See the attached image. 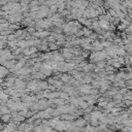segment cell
Listing matches in <instances>:
<instances>
[{"label": "cell", "instance_id": "2", "mask_svg": "<svg viewBox=\"0 0 132 132\" xmlns=\"http://www.w3.org/2000/svg\"><path fill=\"white\" fill-rule=\"evenodd\" d=\"M2 120L5 121V122H8V120H9V116H8V114H3Z\"/></svg>", "mask_w": 132, "mask_h": 132}, {"label": "cell", "instance_id": "1", "mask_svg": "<svg viewBox=\"0 0 132 132\" xmlns=\"http://www.w3.org/2000/svg\"><path fill=\"white\" fill-rule=\"evenodd\" d=\"M0 110L3 112V113H8V109L7 108H5L4 106H2V107H0Z\"/></svg>", "mask_w": 132, "mask_h": 132}]
</instances>
